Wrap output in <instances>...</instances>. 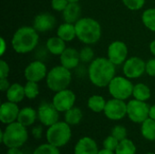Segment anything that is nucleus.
<instances>
[{"label":"nucleus","mask_w":155,"mask_h":154,"mask_svg":"<svg viewBox=\"0 0 155 154\" xmlns=\"http://www.w3.org/2000/svg\"><path fill=\"white\" fill-rule=\"evenodd\" d=\"M115 66L107 57H97L90 63L88 77L97 87H106L115 76Z\"/></svg>","instance_id":"obj_1"},{"label":"nucleus","mask_w":155,"mask_h":154,"mask_svg":"<svg viewBox=\"0 0 155 154\" xmlns=\"http://www.w3.org/2000/svg\"><path fill=\"white\" fill-rule=\"evenodd\" d=\"M38 32L33 26H22L13 34L11 44L15 53L25 54L32 52L38 44Z\"/></svg>","instance_id":"obj_2"},{"label":"nucleus","mask_w":155,"mask_h":154,"mask_svg":"<svg viewBox=\"0 0 155 154\" xmlns=\"http://www.w3.org/2000/svg\"><path fill=\"white\" fill-rule=\"evenodd\" d=\"M76 38L84 44H94L102 36V27L98 21L91 17H81L75 24Z\"/></svg>","instance_id":"obj_3"},{"label":"nucleus","mask_w":155,"mask_h":154,"mask_svg":"<svg viewBox=\"0 0 155 154\" xmlns=\"http://www.w3.org/2000/svg\"><path fill=\"white\" fill-rule=\"evenodd\" d=\"M28 139L26 127L17 121L7 124L1 132V142L7 148H20Z\"/></svg>","instance_id":"obj_4"},{"label":"nucleus","mask_w":155,"mask_h":154,"mask_svg":"<svg viewBox=\"0 0 155 154\" xmlns=\"http://www.w3.org/2000/svg\"><path fill=\"white\" fill-rule=\"evenodd\" d=\"M45 79L47 87L54 93L67 89L72 81L71 70L61 64L55 65L47 73Z\"/></svg>","instance_id":"obj_5"},{"label":"nucleus","mask_w":155,"mask_h":154,"mask_svg":"<svg viewBox=\"0 0 155 154\" xmlns=\"http://www.w3.org/2000/svg\"><path fill=\"white\" fill-rule=\"evenodd\" d=\"M48 143L60 148L66 145L72 137V130L66 122H57L48 127L45 133Z\"/></svg>","instance_id":"obj_6"},{"label":"nucleus","mask_w":155,"mask_h":154,"mask_svg":"<svg viewBox=\"0 0 155 154\" xmlns=\"http://www.w3.org/2000/svg\"><path fill=\"white\" fill-rule=\"evenodd\" d=\"M134 86L129 78L125 76H114L107 87L113 98L125 101L133 96Z\"/></svg>","instance_id":"obj_7"},{"label":"nucleus","mask_w":155,"mask_h":154,"mask_svg":"<svg viewBox=\"0 0 155 154\" xmlns=\"http://www.w3.org/2000/svg\"><path fill=\"white\" fill-rule=\"evenodd\" d=\"M150 107L145 102L131 100L127 103V116L133 123H142L149 118Z\"/></svg>","instance_id":"obj_8"},{"label":"nucleus","mask_w":155,"mask_h":154,"mask_svg":"<svg viewBox=\"0 0 155 154\" xmlns=\"http://www.w3.org/2000/svg\"><path fill=\"white\" fill-rule=\"evenodd\" d=\"M146 63L138 56L127 58L124 63L123 72L125 77L129 79H136L143 75L145 73Z\"/></svg>","instance_id":"obj_9"},{"label":"nucleus","mask_w":155,"mask_h":154,"mask_svg":"<svg viewBox=\"0 0 155 154\" xmlns=\"http://www.w3.org/2000/svg\"><path fill=\"white\" fill-rule=\"evenodd\" d=\"M104 113L109 120H122L127 115V103L124 100L113 98L106 102Z\"/></svg>","instance_id":"obj_10"},{"label":"nucleus","mask_w":155,"mask_h":154,"mask_svg":"<svg viewBox=\"0 0 155 154\" xmlns=\"http://www.w3.org/2000/svg\"><path fill=\"white\" fill-rule=\"evenodd\" d=\"M76 97L72 90L64 89L56 92L53 97L52 103L59 113H65L74 106Z\"/></svg>","instance_id":"obj_11"},{"label":"nucleus","mask_w":155,"mask_h":154,"mask_svg":"<svg viewBox=\"0 0 155 154\" xmlns=\"http://www.w3.org/2000/svg\"><path fill=\"white\" fill-rule=\"evenodd\" d=\"M58 113L53 103L43 102L37 109V118L43 125L49 127L58 122Z\"/></svg>","instance_id":"obj_12"},{"label":"nucleus","mask_w":155,"mask_h":154,"mask_svg":"<svg viewBox=\"0 0 155 154\" xmlns=\"http://www.w3.org/2000/svg\"><path fill=\"white\" fill-rule=\"evenodd\" d=\"M128 56V47L123 41L112 42L107 49V58L114 64H123Z\"/></svg>","instance_id":"obj_13"},{"label":"nucleus","mask_w":155,"mask_h":154,"mask_svg":"<svg viewBox=\"0 0 155 154\" xmlns=\"http://www.w3.org/2000/svg\"><path fill=\"white\" fill-rule=\"evenodd\" d=\"M47 69L45 64L38 60L31 62L25 69L24 74L26 81L39 83L47 75Z\"/></svg>","instance_id":"obj_14"},{"label":"nucleus","mask_w":155,"mask_h":154,"mask_svg":"<svg viewBox=\"0 0 155 154\" xmlns=\"http://www.w3.org/2000/svg\"><path fill=\"white\" fill-rule=\"evenodd\" d=\"M20 109L15 103L5 102L0 107V121L4 124H10L17 121Z\"/></svg>","instance_id":"obj_15"},{"label":"nucleus","mask_w":155,"mask_h":154,"mask_svg":"<svg viewBox=\"0 0 155 154\" xmlns=\"http://www.w3.org/2000/svg\"><path fill=\"white\" fill-rule=\"evenodd\" d=\"M55 17L52 14L45 12L35 15L33 21V27L38 33H45L53 29L55 25Z\"/></svg>","instance_id":"obj_16"},{"label":"nucleus","mask_w":155,"mask_h":154,"mask_svg":"<svg viewBox=\"0 0 155 154\" xmlns=\"http://www.w3.org/2000/svg\"><path fill=\"white\" fill-rule=\"evenodd\" d=\"M80 62V52L73 47H66L64 53L60 55L61 65L69 70L74 69L79 66Z\"/></svg>","instance_id":"obj_17"},{"label":"nucleus","mask_w":155,"mask_h":154,"mask_svg":"<svg viewBox=\"0 0 155 154\" xmlns=\"http://www.w3.org/2000/svg\"><path fill=\"white\" fill-rule=\"evenodd\" d=\"M98 152L97 143L90 137L81 138L74 146V154H98Z\"/></svg>","instance_id":"obj_18"},{"label":"nucleus","mask_w":155,"mask_h":154,"mask_svg":"<svg viewBox=\"0 0 155 154\" xmlns=\"http://www.w3.org/2000/svg\"><path fill=\"white\" fill-rule=\"evenodd\" d=\"M81 6L78 3H69L62 12L63 19L66 23L75 24L81 18Z\"/></svg>","instance_id":"obj_19"},{"label":"nucleus","mask_w":155,"mask_h":154,"mask_svg":"<svg viewBox=\"0 0 155 154\" xmlns=\"http://www.w3.org/2000/svg\"><path fill=\"white\" fill-rule=\"evenodd\" d=\"M5 93H6L5 96H6L7 101L12 102V103H15L22 102L24 100V98L25 97V87L23 85H21L20 84H17V83L11 84Z\"/></svg>","instance_id":"obj_20"},{"label":"nucleus","mask_w":155,"mask_h":154,"mask_svg":"<svg viewBox=\"0 0 155 154\" xmlns=\"http://www.w3.org/2000/svg\"><path fill=\"white\" fill-rule=\"evenodd\" d=\"M37 118V112L32 107H24L20 109L17 122L25 127L31 126L35 123Z\"/></svg>","instance_id":"obj_21"},{"label":"nucleus","mask_w":155,"mask_h":154,"mask_svg":"<svg viewBox=\"0 0 155 154\" xmlns=\"http://www.w3.org/2000/svg\"><path fill=\"white\" fill-rule=\"evenodd\" d=\"M57 36L62 38L65 42H71L76 37V31L74 24L70 23H63L61 24L56 31Z\"/></svg>","instance_id":"obj_22"},{"label":"nucleus","mask_w":155,"mask_h":154,"mask_svg":"<svg viewBox=\"0 0 155 154\" xmlns=\"http://www.w3.org/2000/svg\"><path fill=\"white\" fill-rule=\"evenodd\" d=\"M65 41H64L59 36H53L50 37L46 41V48L49 53L54 55H61L64 51L66 49Z\"/></svg>","instance_id":"obj_23"},{"label":"nucleus","mask_w":155,"mask_h":154,"mask_svg":"<svg viewBox=\"0 0 155 154\" xmlns=\"http://www.w3.org/2000/svg\"><path fill=\"white\" fill-rule=\"evenodd\" d=\"M151 89L149 88L148 85L145 84H137L134 86V91H133V96L134 99L146 102L151 98Z\"/></svg>","instance_id":"obj_24"},{"label":"nucleus","mask_w":155,"mask_h":154,"mask_svg":"<svg viewBox=\"0 0 155 154\" xmlns=\"http://www.w3.org/2000/svg\"><path fill=\"white\" fill-rule=\"evenodd\" d=\"M141 133L143 137L146 140L155 141V120L149 117L142 123Z\"/></svg>","instance_id":"obj_25"},{"label":"nucleus","mask_w":155,"mask_h":154,"mask_svg":"<svg viewBox=\"0 0 155 154\" xmlns=\"http://www.w3.org/2000/svg\"><path fill=\"white\" fill-rule=\"evenodd\" d=\"M105 104H106V101L104 100V98L98 94L92 95L88 99V102H87L88 108L92 112L97 113L104 112V110L105 108Z\"/></svg>","instance_id":"obj_26"},{"label":"nucleus","mask_w":155,"mask_h":154,"mask_svg":"<svg viewBox=\"0 0 155 154\" xmlns=\"http://www.w3.org/2000/svg\"><path fill=\"white\" fill-rule=\"evenodd\" d=\"M83 119V112L78 107H72L64 113V122L69 125H77Z\"/></svg>","instance_id":"obj_27"},{"label":"nucleus","mask_w":155,"mask_h":154,"mask_svg":"<svg viewBox=\"0 0 155 154\" xmlns=\"http://www.w3.org/2000/svg\"><path fill=\"white\" fill-rule=\"evenodd\" d=\"M115 154H135L136 146L134 142L129 139H124L119 142V144L115 150Z\"/></svg>","instance_id":"obj_28"},{"label":"nucleus","mask_w":155,"mask_h":154,"mask_svg":"<svg viewBox=\"0 0 155 154\" xmlns=\"http://www.w3.org/2000/svg\"><path fill=\"white\" fill-rule=\"evenodd\" d=\"M142 22L146 28L155 32V8H148L143 11Z\"/></svg>","instance_id":"obj_29"},{"label":"nucleus","mask_w":155,"mask_h":154,"mask_svg":"<svg viewBox=\"0 0 155 154\" xmlns=\"http://www.w3.org/2000/svg\"><path fill=\"white\" fill-rule=\"evenodd\" d=\"M24 87H25V94L27 99L33 100L38 96V94H39L38 83L27 81Z\"/></svg>","instance_id":"obj_30"},{"label":"nucleus","mask_w":155,"mask_h":154,"mask_svg":"<svg viewBox=\"0 0 155 154\" xmlns=\"http://www.w3.org/2000/svg\"><path fill=\"white\" fill-rule=\"evenodd\" d=\"M33 154H60L59 148L50 144V143H44L38 146Z\"/></svg>","instance_id":"obj_31"},{"label":"nucleus","mask_w":155,"mask_h":154,"mask_svg":"<svg viewBox=\"0 0 155 154\" xmlns=\"http://www.w3.org/2000/svg\"><path fill=\"white\" fill-rule=\"evenodd\" d=\"M79 52H80V59L81 62L83 63H91L94 59V52L88 45L83 47Z\"/></svg>","instance_id":"obj_32"},{"label":"nucleus","mask_w":155,"mask_h":154,"mask_svg":"<svg viewBox=\"0 0 155 154\" xmlns=\"http://www.w3.org/2000/svg\"><path fill=\"white\" fill-rule=\"evenodd\" d=\"M123 4L132 11H137L143 7L145 0H122Z\"/></svg>","instance_id":"obj_33"},{"label":"nucleus","mask_w":155,"mask_h":154,"mask_svg":"<svg viewBox=\"0 0 155 154\" xmlns=\"http://www.w3.org/2000/svg\"><path fill=\"white\" fill-rule=\"evenodd\" d=\"M112 135L115 137L119 142L123 141L127 137V130L123 125H115L112 130Z\"/></svg>","instance_id":"obj_34"},{"label":"nucleus","mask_w":155,"mask_h":154,"mask_svg":"<svg viewBox=\"0 0 155 154\" xmlns=\"http://www.w3.org/2000/svg\"><path fill=\"white\" fill-rule=\"evenodd\" d=\"M118 144H119V141L115 137H114L112 134L110 136L106 137L103 143L104 149H106V150H109L112 152H115Z\"/></svg>","instance_id":"obj_35"},{"label":"nucleus","mask_w":155,"mask_h":154,"mask_svg":"<svg viewBox=\"0 0 155 154\" xmlns=\"http://www.w3.org/2000/svg\"><path fill=\"white\" fill-rule=\"evenodd\" d=\"M68 4H69L68 0H52L51 1L52 8L57 12H63Z\"/></svg>","instance_id":"obj_36"},{"label":"nucleus","mask_w":155,"mask_h":154,"mask_svg":"<svg viewBox=\"0 0 155 154\" xmlns=\"http://www.w3.org/2000/svg\"><path fill=\"white\" fill-rule=\"evenodd\" d=\"M145 73L151 77H155V57L146 62Z\"/></svg>","instance_id":"obj_37"},{"label":"nucleus","mask_w":155,"mask_h":154,"mask_svg":"<svg viewBox=\"0 0 155 154\" xmlns=\"http://www.w3.org/2000/svg\"><path fill=\"white\" fill-rule=\"evenodd\" d=\"M9 64H7V62L2 59L0 61V78H7V76L9 75Z\"/></svg>","instance_id":"obj_38"},{"label":"nucleus","mask_w":155,"mask_h":154,"mask_svg":"<svg viewBox=\"0 0 155 154\" xmlns=\"http://www.w3.org/2000/svg\"><path fill=\"white\" fill-rule=\"evenodd\" d=\"M32 135L35 139L36 140H39L42 138V135H43V127L41 125H37V126H35L33 129H32Z\"/></svg>","instance_id":"obj_39"},{"label":"nucleus","mask_w":155,"mask_h":154,"mask_svg":"<svg viewBox=\"0 0 155 154\" xmlns=\"http://www.w3.org/2000/svg\"><path fill=\"white\" fill-rule=\"evenodd\" d=\"M10 85L11 84H9L7 78H0V90L2 92H6Z\"/></svg>","instance_id":"obj_40"},{"label":"nucleus","mask_w":155,"mask_h":154,"mask_svg":"<svg viewBox=\"0 0 155 154\" xmlns=\"http://www.w3.org/2000/svg\"><path fill=\"white\" fill-rule=\"evenodd\" d=\"M5 154H24V152L19 148H8Z\"/></svg>","instance_id":"obj_41"},{"label":"nucleus","mask_w":155,"mask_h":154,"mask_svg":"<svg viewBox=\"0 0 155 154\" xmlns=\"http://www.w3.org/2000/svg\"><path fill=\"white\" fill-rule=\"evenodd\" d=\"M149 49H150V52L153 55H154L155 57V39L153 41H152L150 43V45H149Z\"/></svg>","instance_id":"obj_42"},{"label":"nucleus","mask_w":155,"mask_h":154,"mask_svg":"<svg viewBox=\"0 0 155 154\" xmlns=\"http://www.w3.org/2000/svg\"><path fill=\"white\" fill-rule=\"evenodd\" d=\"M149 117L155 120V104L150 107V113H149Z\"/></svg>","instance_id":"obj_43"},{"label":"nucleus","mask_w":155,"mask_h":154,"mask_svg":"<svg viewBox=\"0 0 155 154\" xmlns=\"http://www.w3.org/2000/svg\"><path fill=\"white\" fill-rule=\"evenodd\" d=\"M1 46H2V49H1V55H3L4 54H5V40H4V38L2 37L1 38Z\"/></svg>","instance_id":"obj_44"},{"label":"nucleus","mask_w":155,"mask_h":154,"mask_svg":"<svg viewBox=\"0 0 155 154\" xmlns=\"http://www.w3.org/2000/svg\"><path fill=\"white\" fill-rule=\"evenodd\" d=\"M98 154H115V152H112V151H109V150H106V149H104V150L99 151Z\"/></svg>","instance_id":"obj_45"},{"label":"nucleus","mask_w":155,"mask_h":154,"mask_svg":"<svg viewBox=\"0 0 155 154\" xmlns=\"http://www.w3.org/2000/svg\"><path fill=\"white\" fill-rule=\"evenodd\" d=\"M78 1H80V0H68L69 3H78Z\"/></svg>","instance_id":"obj_46"},{"label":"nucleus","mask_w":155,"mask_h":154,"mask_svg":"<svg viewBox=\"0 0 155 154\" xmlns=\"http://www.w3.org/2000/svg\"><path fill=\"white\" fill-rule=\"evenodd\" d=\"M145 154H155L154 152H147V153H145Z\"/></svg>","instance_id":"obj_47"}]
</instances>
